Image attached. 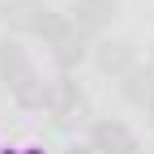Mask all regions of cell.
Listing matches in <instances>:
<instances>
[{
  "instance_id": "6da1fadb",
  "label": "cell",
  "mask_w": 154,
  "mask_h": 154,
  "mask_svg": "<svg viewBox=\"0 0 154 154\" xmlns=\"http://www.w3.org/2000/svg\"><path fill=\"white\" fill-rule=\"evenodd\" d=\"M5 22L9 26H17V30H34V34H56L60 30V22L64 17H56L43 0H9L5 5Z\"/></svg>"
},
{
  "instance_id": "7a4b0ae2",
  "label": "cell",
  "mask_w": 154,
  "mask_h": 154,
  "mask_svg": "<svg viewBox=\"0 0 154 154\" xmlns=\"http://www.w3.org/2000/svg\"><path fill=\"white\" fill-rule=\"evenodd\" d=\"M47 111L56 116V120H77V116L86 111V94L77 90V82L73 77H56V82L47 86Z\"/></svg>"
},
{
  "instance_id": "3957f363",
  "label": "cell",
  "mask_w": 154,
  "mask_h": 154,
  "mask_svg": "<svg viewBox=\"0 0 154 154\" xmlns=\"http://www.w3.org/2000/svg\"><path fill=\"white\" fill-rule=\"evenodd\" d=\"M90 150H103V154H137V141H133V133L116 120H103L94 124V146Z\"/></svg>"
},
{
  "instance_id": "277c9868",
  "label": "cell",
  "mask_w": 154,
  "mask_h": 154,
  "mask_svg": "<svg viewBox=\"0 0 154 154\" xmlns=\"http://www.w3.org/2000/svg\"><path fill=\"white\" fill-rule=\"evenodd\" d=\"M116 17V0H73V17L69 22L77 30H99Z\"/></svg>"
},
{
  "instance_id": "5b68a950",
  "label": "cell",
  "mask_w": 154,
  "mask_h": 154,
  "mask_svg": "<svg viewBox=\"0 0 154 154\" xmlns=\"http://www.w3.org/2000/svg\"><path fill=\"white\" fill-rule=\"evenodd\" d=\"M51 47H56V60L69 69V64H77V60L86 56V34L77 30L73 22H60V30L51 34Z\"/></svg>"
},
{
  "instance_id": "8992f818",
  "label": "cell",
  "mask_w": 154,
  "mask_h": 154,
  "mask_svg": "<svg viewBox=\"0 0 154 154\" xmlns=\"http://www.w3.org/2000/svg\"><path fill=\"white\" fill-rule=\"evenodd\" d=\"M0 77H5L13 90L34 77V69H30V60H26V51L17 47V43H0Z\"/></svg>"
},
{
  "instance_id": "52a82bcc",
  "label": "cell",
  "mask_w": 154,
  "mask_h": 154,
  "mask_svg": "<svg viewBox=\"0 0 154 154\" xmlns=\"http://www.w3.org/2000/svg\"><path fill=\"white\" fill-rule=\"evenodd\" d=\"M99 69H103V73H128V69H133V47L124 43V38L99 43Z\"/></svg>"
},
{
  "instance_id": "ba28073f",
  "label": "cell",
  "mask_w": 154,
  "mask_h": 154,
  "mask_svg": "<svg viewBox=\"0 0 154 154\" xmlns=\"http://www.w3.org/2000/svg\"><path fill=\"white\" fill-rule=\"evenodd\" d=\"M128 82H124V94L133 103H154V73H141V69H128L124 73Z\"/></svg>"
},
{
  "instance_id": "9c48e42d",
  "label": "cell",
  "mask_w": 154,
  "mask_h": 154,
  "mask_svg": "<svg viewBox=\"0 0 154 154\" xmlns=\"http://www.w3.org/2000/svg\"><path fill=\"white\" fill-rule=\"evenodd\" d=\"M5 154H47V150H38V146H17V150H5Z\"/></svg>"
},
{
  "instance_id": "30bf717a",
  "label": "cell",
  "mask_w": 154,
  "mask_h": 154,
  "mask_svg": "<svg viewBox=\"0 0 154 154\" xmlns=\"http://www.w3.org/2000/svg\"><path fill=\"white\" fill-rule=\"evenodd\" d=\"M69 154H94V150H90V146H73Z\"/></svg>"
}]
</instances>
